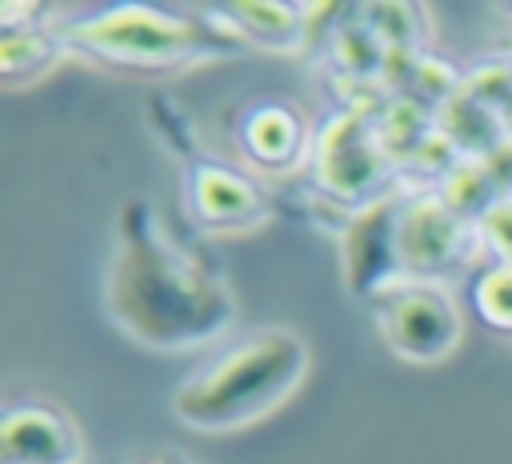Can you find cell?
Segmentation results:
<instances>
[{
	"instance_id": "cell-1",
	"label": "cell",
	"mask_w": 512,
	"mask_h": 464,
	"mask_svg": "<svg viewBox=\"0 0 512 464\" xmlns=\"http://www.w3.org/2000/svg\"><path fill=\"white\" fill-rule=\"evenodd\" d=\"M308 368L304 344L296 336L272 332L260 336L232 356H224L208 376L188 384L176 400V412L208 432L244 428L260 416H268L276 404L288 400V392L300 384Z\"/></svg>"
},
{
	"instance_id": "cell-2",
	"label": "cell",
	"mask_w": 512,
	"mask_h": 464,
	"mask_svg": "<svg viewBox=\"0 0 512 464\" xmlns=\"http://www.w3.org/2000/svg\"><path fill=\"white\" fill-rule=\"evenodd\" d=\"M76 36L116 60H128V64H168L180 52H188L196 40L184 20L160 16L148 8H116L100 20L80 24Z\"/></svg>"
},
{
	"instance_id": "cell-3",
	"label": "cell",
	"mask_w": 512,
	"mask_h": 464,
	"mask_svg": "<svg viewBox=\"0 0 512 464\" xmlns=\"http://www.w3.org/2000/svg\"><path fill=\"white\" fill-rule=\"evenodd\" d=\"M388 336H392V344L404 356H412V360H436L456 340V312L440 296L412 292V296L396 300V308L388 316Z\"/></svg>"
},
{
	"instance_id": "cell-4",
	"label": "cell",
	"mask_w": 512,
	"mask_h": 464,
	"mask_svg": "<svg viewBox=\"0 0 512 464\" xmlns=\"http://www.w3.org/2000/svg\"><path fill=\"white\" fill-rule=\"evenodd\" d=\"M4 452L12 464H68V428L48 412H16L4 424Z\"/></svg>"
},
{
	"instance_id": "cell-5",
	"label": "cell",
	"mask_w": 512,
	"mask_h": 464,
	"mask_svg": "<svg viewBox=\"0 0 512 464\" xmlns=\"http://www.w3.org/2000/svg\"><path fill=\"white\" fill-rule=\"evenodd\" d=\"M252 204H256V196H252V188L244 180L224 176V172H204L200 176V208H204V216L236 220V216L252 212Z\"/></svg>"
},
{
	"instance_id": "cell-6",
	"label": "cell",
	"mask_w": 512,
	"mask_h": 464,
	"mask_svg": "<svg viewBox=\"0 0 512 464\" xmlns=\"http://www.w3.org/2000/svg\"><path fill=\"white\" fill-rule=\"evenodd\" d=\"M296 144V124L284 116V112H260L252 120V148L264 156V160H280L288 156Z\"/></svg>"
},
{
	"instance_id": "cell-7",
	"label": "cell",
	"mask_w": 512,
	"mask_h": 464,
	"mask_svg": "<svg viewBox=\"0 0 512 464\" xmlns=\"http://www.w3.org/2000/svg\"><path fill=\"white\" fill-rule=\"evenodd\" d=\"M480 308L492 324L512 328V268H496L480 284Z\"/></svg>"
}]
</instances>
